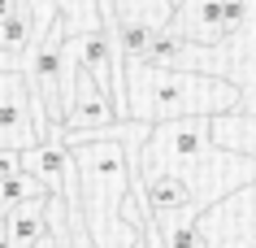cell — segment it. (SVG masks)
<instances>
[{
	"label": "cell",
	"instance_id": "277c9868",
	"mask_svg": "<svg viewBox=\"0 0 256 248\" xmlns=\"http://www.w3.org/2000/svg\"><path fill=\"white\" fill-rule=\"evenodd\" d=\"M18 165H22V170H26V174L40 183L48 196H61L70 209H78V174H74L70 148H66L56 135L30 144L26 152H18Z\"/></svg>",
	"mask_w": 256,
	"mask_h": 248
},
{
	"label": "cell",
	"instance_id": "7c38bea8",
	"mask_svg": "<svg viewBox=\"0 0 256 248\" xmlns=\"http://www.w3.org/2000/svg\"><path fill=\"white\" fill-rule=\"evenodd\" d=\"M40 196H48V192L30 179L26 170H14V174H4V179H0V213H4V209H14V205H22V200H40Z\"/></svg>",
	"mask_w": 256,
	"mask_h": 248
},
{
	"label": "cell",
	"instance_id": "8fae6325",
	"mask_svg": "<svg viewBox=\"0 0 256 248\" xmlns=\"http://www.w3.org/2000/svg\"><path fill=\"white\" fill-rule=\"evenodd\" d=\"M113 18L126 27H148V31H165L174 9L165 0H113Z\"/></svg>",
	"mask_w": 256,
	"mask_h": 248
},
{
	"label": "cell",
	"instance_id": "5bb4252c",
	"mask_svg": "<svg viewBox=\"0 0 256 248\" xmlns=\"http://www.w3.org/2000/svg\"><path fill=\"white\" fill-rule=\"evenodd\" d=\"M66 235H70V231H66ZM30 248H66V239H61V235H52L48 226H44V235H40V239H35Z\"/></svg>",
	"mask_w": 256,
	"mask_h": 248
},
{
	"label": "cell",
	"instance_id": "9a60e30c",
	"mask_svg": "<svg viewBox=\"0 0 256 248\" xmlns=\"http://www.w3.org/2000/svg\"><path fill=\"white\" fill-rule=\"evenodd\" d=\"M18 5H22V0H0V22H4V18H9V14H14V9H18Z\"/></svg>",
	"mask_w": 256,
	"mask_h": 248
},
{
	"label": "cell",
	"instance_id": "9c48e42d",
	"mask_svg": "<svg viewBox=\"0 0 256 248\" xmlns=\"http://www.w3.org/2000/svg\"><path fill=\"white\" fill-rule=\"evenodd\" d=\"M144 183V200H148V213H170V209H191V192L178 174H152Z\"/></svg>",
	"mask_w": 256,
	"mask_h": 248
},
{
	"label": "cell",
	"instance_id": "3957f363",
	"mask_svg": "<svg viewBox=\"0 0 256 248\" xmlns=\"http://www.w3.org/2000/svg\"><path fill=\"white\" fill-rule=\"evenodd\" d=\"M48 139V113L30 96V83L18 66L0 70V148L26 152L30 144Z\"/></svg>",
	"mask_w": 256,
	"mask_h": 248
},
{
	"label": "cell",
	"instance_id": "ba28073f",
	"mask_svg": "<svg viewBox=\"0 0 256 248\" xmlns=\"http://www.w3.org/2000/svg\"><path fill=\"white\" fill-rule=\"evenodd\" d=\"M44 200H22V205L4 209V222H0V235H4V244L9 248H30L35 239L44 235Z\"/></svg>",
	"mask_w": 256,
	"mask_h": 248
},
{
	"label": "cell",
	"instance_id": "8992f818",
	"mask_svg": "<svg viewBox=\"0 0 256 248\" xmlns=\"http://www.w3.org/2000/svg\"><path fill=\"white\" fill-rule=\"evenodd\" d=\"M170 35L187 44H200V48H217L226 40V27H222V0H182L170 18Z\"/></svg>",
	"mask_w": 256,
	"mask_h": 248
},
{
	"label": "cell",
	"instance_id": "6da1fadb",
	"mask_svg": "<svg viewBox=\"0 0 256 248\" xmlns=\"http://www.w3.org/2000/svg\"><path fill=\"white\" fill-rule=\"evenodd\" d=\"M213 118H174V122H156L135 152V179L152 174H178L191 192V209L208 213L217 200L234 196L239 187L256 183V157L252 152H234L213 144L208 131Z\"/></svg>",
	"mask_w": 256,
	"mask_h": 248
},
{
	"label": "cell",
	"instance_id": "52a82bcc",
	"mask_svg": "<svg viewBox=\"0 0 256 248\" xmlns=\"http://www.w3.org/2000/svg\"><path fill=\"white\" fill-rule=\"evenodd\" d=\"M35 9V35L48 31L61 18L66 35H87V31H100V5L96 0H30Z\"/></svg>",
	"mask_w": 256,
	"mask_h": 248
},
{
	"label": "cell",
	"instance_id": "7a4b0ae2",
	"mask_svg": "<svg viewBox=\"0 0 256 248\" xmlns=\"http://www.w3.org/2000/svg\"><path fill=\"white\" fill-rule=\"evenodd\" d=\"M239 87L222 74L126 61V118L135 122L156 126L174 118H222V113H239Z\"/></svg>",
	"mask_w": 256,
	"mask_h": 248
},
{
	"label": "cell",
	"instance_id": "2e32d148",
	"mask_svg": "<svg viewBox=\"0 0 256 248\" xmlns=\"http://www.w3.org/2000/svg\"><path fill=\"white\" fill-rule=\"evenodd\" d=\"M165 5H170V9H178V5H182V0H165Z\"/></svg>",
	"mask_w": 256,
	"mask_h": 248
},
{
	"label": "cell",
	"instance_id": "5b68a950",
	"mask_svg": "<svg viewBox=\"0 0 256 248\" xmlns=\"http://www.w3.org/2000/svg\"><path fill=\"white\" fill-rule=\"evenodd\" d=\"M113 122H122V118H118V109H113L108 92H100L92 83V74L78 66L74 100H70V109H66V118H61L56 131H100V126H113Z\"/></svg>",
	"mask_w": 256,
	"mask_h": 248
},
{
	"label": "cell",
	"instance_id": "30bf717a",
	"mask_svg": "<svg viewBox=\"0 0 256 248\" xmlns=\"http://www.w3.org/2000/svg\"><path fill=\"white\" fill-rule=\"evenodd\" d=\"M30 40H35V9H30V0H22L14 14L0 22V53L9 61H18L30 48Z\"/></svg>",
	"mask_w": 256,
	"mask_h": 248
},
{
	"label": "cell",
	"instance_id": "4fadbf2b",
	"mask_svg": "<svg viewBox=\"0 0 256 248\" xmlns=\"http://www.w3.org/2000/svg\"><path fill=\"white\" fill-rule=\"evenodd\" d=\"M66 248H100L92 239V231H87V222H82V209H70L66 205Z\"/></svg>",
	"mask_w": 256,
	"mask_h": 248
}]
</instances>
